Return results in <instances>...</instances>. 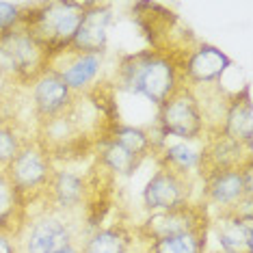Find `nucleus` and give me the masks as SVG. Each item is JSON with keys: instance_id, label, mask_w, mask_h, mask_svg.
<instances>
[{"instance_id": "24", "label": "nucleus", "mask_w": 253, "mask_h": 253, "mask_svg": "<svg viewBox=\"0 0 253 253\" xmlns=\"http://www.w3.org/2000/svg\"><path fill=\"white\" fill-rule=\"evenodd\" d=\"M199 156H201V147H193V143H186V141L173 143V145H165L163 143V145L154 152V160H156V163L171 165V167H175V169L186 171V173H193V175H197Z\"/></svg>"}, {"instance_id": "7", "label": "nucleus", "mask_w": 253, "mask_h": 253, "mask_svg": "<svg viewBox=\"0 0 253 253\" xmlns=\"http://www.w3.org/2000/svg\"><path fill=\"white\" fill-rule=\"evenodd\" d=\"M54 59L43 45H39L24 28H15L0 37V67L13 80L15 87H33L48 70Z\"/></svg>"}, {"instance_id": "26", "label": "nucleus", "mask_w": 253, "mask_h": 253, "mask_svg": "<svg viewBox=\"0 0 253 253\" xmlns=\"http://www.w3.org/2000/svg\"><path fill=\"white\" fill-rule=\"evenodd\" d=\"M22 2H0V37L9 35L20 26Z\"/></svg>"}, {"instance_id": "1", "label": "nucleus", "mask_w": 253, "mask_h": 253, "mask_svg": "<svg viewBox=\"0 0 253 253\" xmlns=\"http://www.w3.org/2000/svg\"><path fill=\"white\" fill-rule=\"evenodd\" d=\"M115 87L108 80L93 83L50 119L35 124L33 139L52 163H83L115 134L124 122L119 117Z\"/></svg>"}, {"instance_id": "22", "label": "nucleus", "mask_w": 253, "mask_h": 253, "mask_svg": "<svg viewBox=\"0 0 253 253\" xmlns=\"http://www.w3.org/2000/svg\"><path fill=\"white\" fill-rule=\"evenodd\" d=\"M28 208L22 206L15 191L4 175V169L0 171V229L13 236H20L28 221Z\"/></svg>"}, {"instance_id": "21", "label": "nucleus", "mask_w": 253, "mask_h": 253, "mask_svg": "<svg viewBox=\"0 0 253 253\" xmlns=\"http://www.w3.org/2000/svg\"><path fill=\"white\" fill-rule=\"evenodd\" d=\"M134 240L132 227L117 221L93 229L83 243V253H128Z\"/></svg>"}, {"instance_id": "23", "label": "nucleus", "mask_w": 253, "mask_h": 253, "mask_svg": "<svg viewBox=\"0 0 253 253\" xmlns=\"http://www.w3.org/2000/svg\"><path fill=\"white\" fill-rule=\"evenodd\" d=\"M208 236H210V227L167 236V238H158L154 243H149L145 253H206Z\"/></svg>"}, {"instance_id": "30", "label": "nucleus", "mask_w": 253, "mask_h": 253, "mask_svg": "<svg viewBox=\"0 0 253 253\" xmlns=\"http://www.w3.org/2000/svg\"><path fill=\"white\" fill-rule=\"evenodd\" d=\"M4 117H9V113H4V108L2 106H0V122H2V119Z\"/></svg>"}, {"instance_id": "9", "label": "nucleus", "mask_w": 253, "mask_h": 253, "mask_svg": "<svg viewBox=\"0 0 253 253\" xmlns=\"http://www.w3.org/2000/svg\"><path fill=\"white\" fill-rule=\"evenodd\" d=\"M158 130L160 136H175L186 143H197L204 139V117H201L199 100L191 84L182 83L173 93L158 104Z\"/></svg>"}, {"instance_id": "5", "label": "nucleus", "mask_w": 253, "mask_h": 253, "mask_svg": "<svg viewBox=\"0 0 253 253\" xmlns=\"http://www.w3.org/2000/svg\"><path fill=\"white\" fill-rule=\"evenodd\" d=\"M4 175L22 206L31 212L33 206H42L48 197V191L56 175V167L31 136L18 152V156L7 165Z\"/></svg>"}, {"instance_id": "6", "label": "nucleus", "mask_w": 253, "mask_h": 253, "mask_svg": "<svg viewBox=\"0 0 253 253\" xmlns=\"http://www.w3.org/2000/svg\"><path fill=\"white\" fill-rule=\"evenodd\" d=\"M201 204L210 218L227 214H253V163L216 171L201 180Z\"/></svg>"}, {"instance_id": "25", "label": "nucleus", "mask_w": 253, "mask_h": 253, "mask_svg": "<svg viewBox=\"0 0 253 253\" xmlns=\"http://www.w3.org/2000/svg\"><path fill=\"white\" fill-rule=\"evenodd\" d=\"M31 136V132H26L24 126L11 115L0 122V171L7 169V165L18 156V152Z\"/></svg>"}, {"instance_id": "16", "label": "nucleus", "mask_w": 253, "mask_h": 253, "mask_svg": "<svg viewBox=\"0 0 253 253\" xmlns=\"http://www.w3.org/2000/svg\"><path fill=\"white\" fill-rule=\"evenodd\" d=\"M56 61H65L63 65H52V70L63 78L67 89L72 93H83L93 83H97V76L102 72V63H104V54L63 52Z\"/></svg>"}, {"instance_id": "12", "label": "nucleus", "mask_w": 253, "mask_h": 253, "mask_svg": "<svg viewBox=\"0 0 253 253\" xmlns=\"http://www.w3.org/2000/svg\"><path fill=\"white\" fill-rule=\"evenodd\" d=\"M247 163H253L251 149L243 147L238 141L227 136L223 130L206 132L201 139V156L197 167V177L204 180L216 171L234 169V167H243Z\"/></svg>"}, {"instance_id": "18", "label": "nucleus", "mask_w": 253, "mask_h": 253, "mask_svg": "<svg viewBox=\"0 0 253 253\" xmlns=\"http://www.w3.org/2000/svg\"><path fill=\"white\" fill-rule=\"evenodd\" d=\"M33 115L35 124L50 119L72 100V91L63 83V78L54 70H48L33 84Z\"/></svg>"}, {"instance_id": "2", "label": "nucleus", "mask_w": 253, "mask_h": 253, "mask_svg": "<svg viewBox=\"0 0 253 253\" xmlns=\"http://www.w3.org/2000/svg\"><path fill=\"white\" fill-rule=\"evenodd\" d=\"M186 37L165 45H149L134 54H124L115 67V91L143 95L158 106L184 83V67L197 43H186Z\"/></svg>"}, {"instance_id": "17", "label": "nucleus", "mask_w": 253, "mask_h": 253, "mask_svg": "<svg viewBox=\"0 0 253 253\" xmlns=\"http://www.w3.org/2000/svg\"><path fill=\"white\" fill-rule=\"evenodd\" d=\"M223 253H253V214H227L210 218Z\"/></svg>"}, {"instance_id": "14", "label": "nucleus", "mask_w": 253, "mask_h": 253, "mask_svg": "<svg viewBox=\"0 0 253 253\" xmlns=\"http://www.w3.org/2000/svg\"><path fill=\"white\" fill-rule=\"evenodd\" d=\"M234 61L210 43H195L184 67V83L191 87H206V84H221V78Z\"/></svg>"}, {"instance_id": "4", "label": "nucleus", "mask_w": 253, "mask_h": 253, "mask_svg": "<svg viewBox=\"0 0 253 253\" xmlns=\"http://www.w3.org/2000/svg\"><path fill=\"white\" fill-rule=\"evenodd\" d=\"M83 214H67L42 208L28 214V221L18 236V253H59L70 243H78L89 236Z\"/></svg>"}, {"instance_id": "11", "label": "nucleus", "mask_w": 253, "mask_h": 253, "mask_svg": "<svg viewBox=\"0 0 253 253\" xmlns=\"http://www.w3.org/2000/svg\"><path fill=\"white\" fill-rule=\"evenodd\" d=\"M195 175L171 165L156 163V171L143 188V206L152 212L173 210L193 201Z\"/></svg>"}, {"instance_id": "29", "label": "nucleus", "mask_w": 253, "mask_h": 253, "mask_svg": "<svg viewBox=\"0 0 253 253\" xmlns=\"http://www.w3.org/2000/svg\"><path fill=\"white\" fill-rule=\"evenodd\" d=\"M83 243H84V240H78V243H70L67 247H63L59 253H83Z\"/></svg>"}, {"instance_id": "15", "label": "nucleus", "mask_w": 253, "mask_h": 253, "mask_svg": "<svg viewBox=\"0 0 253 253\" xmlns=\"http://www.w3.org/2000/svg\"><path fill=\"white\" fill-rule=\"evenodd\" d=\"M84 201H87V177H84V173L80 175L74 171L56 169L52 186H50L48 197L42 204V208L67 212V214H83Z\"/></svg>"}, {"instance_id": "20", "label": "nucleus", "mask_w": 253, "mask_h": 253, "mask_svg": "<svg viewBox=\"0 0 253 253\" xmlns=\"http://www.w3.org/2000/svg\"><path fill=\"white\" fill-rule=\"evenodd\" d=\"M136 11H141V13H136V22L145 31L152 45H165L173 42L171 33H173V28L177 24L175 13H171L169 9L160 7L156 2H139Z\"/></svg>"}, {"instance_id": "28", "label": "nucleus", "mask_w": 253, "mask_h": 253, "mask_svg": "<svg viewBox=\"0 0 253 253\" xmlns=\"http://www.w3.org/2000/svg\"><path fill=\"white\" fill-rule=\"evenodd\" d=\"M0 253H18V236L0 229Z\"/></svg>"}, {"instance_id": "10", "label": "nucleus", "mask_w": 253, "mask_h": 253, "mask_svg": "<svg viewBox=\"0 0 253 253\" xmlns=\"http://www.w3.org/2000/svg\"><path fill=\"white\" fill-rule=\"evenodd\" d=\"M201 227H210V212L201 201H188V204L177 206L173 210L152 212L145 221L132 229V234L149 245L158 238L195 232Z\"/></svg>"}, {"instance_id": "8", "label": "nucleus", "mask_w": 253, "mask_h": 253, "mask_svg": "<svg viewBox=\"0 0 253 253\" xmlns=\"http://www.w3.org/2000/svg\"><path fill=\"white\" fill-rule=\"evenodd\" d=\"M160 145H163V139L156 141L147 130L122 124L115 130V134L111 139L97 149L95 158L100 160L111 173L128 177L134 173L149 156H154V152H156Z\"/></svg>"}, {"instance_id": "19", "label": "nucleus", "mask_w": 253, "mask_h": 253, "mask_svg": "<svg viewBox=\"0 0 253 253\" xmlns=\"http://www.w3.org/2000/svg\"><path fill=\"white\" fill-rule=\"evenodd\" d=\"M223 132L238 141L243 147L251 149L253 143V113H251V87L245 84L240 91L229 93Z\"/></svg>"}, {"instance_id": "3", "label": "nucleus", "mask_w": 253, "mask_h": 253, "mask_svg": "<svg viewBox=\"0 0 253 253\" xmlns=\"http://www.w3.org/2000/svg\"><path fill=\"white\" fill-rule=\"evenodd\" d=\"M89 2H31L22 4L20 28L56 61L72 45Z\"/></svg>"}, {"instance_id": "13", "label": "nucleus", "mask_w": 253, "mask_h": 253, "mask_svg": "<svg viewBox=\"0 0 253 253\" xmlns=\"http://www.w3.org/2000/svg\"><path fill=\"white\" fill-rule=\"evenodd\" d=\"M113 20V9L108 2H89L84 18L80 22L76 37L67 52L76 54H104L108 43V26Z\"/></svg>"}, {"instance_id": "27", "label": "nucleus", "mask_w": 253, "mask_h": 253, "mask_svg": "<svg viewBox=\"0 0 253 253\" xmlns=\"http://www.w3.org/2000/svg\"><path fill=\"white\" fill-rule=\"evenodd\" d=\"M13 89H15L13 80H11L7 74H4L2 67H0V106L2 108H4V104H7V100L11 97V93H13Z\"/></svg>"}]
</instances>
